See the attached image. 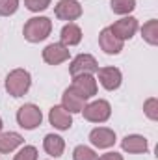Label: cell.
<instances>
[{
    "instance_id": "7a4b0ae2",
    "label": "cell",
    "mask_w": 158,
    "mask_h": 160,
    "mask_svg": "<svg viewBox=\"0 0 158 160\" xmlns=\"http://www.w3.org/2000/svg\"><path fill=\"white\" fill-rule=\"evenodd\" d=\"M4 84H6V91L11 97L19 99V97H22V95H26L30 91V88H32V75L26 69L19 67V69L9 71V75L6 77Z\"/></svg>"
},
{
    "instance_id": "6da1fadb",
    "label": "cell",
    "mask_w": 158,
    "mask_h": 160,
    "mask_svg": "<svg viewBox=\"0 0 158 160\" xmlns=\"http://www.w3.org/2000/svg\"><path fill=\"white\" fill-rule=\"evenodd\" d=\"M52 32V21L48 17H32L22 26V36L30 43L45 41Z\"/></svg>"
},
{
    "instance_id": "7402d4cb",
    "label": "cell",
    "mask_w": 158,
    "mask_h": 160,
    "mask_svg": "<svg viewBox=\"0 0 158 160\" xmlns=\"http://www.w3.org/2000/svg\"><path fill=\"white\" fill-rule=\"evenodd\" d=\"M143 114L151 121H158V99L156 97H149L143 102Z\"/></svg>"
},
{
    "instance_id": "3957f363",
    "label": "cell",
    "mask_w": 158,
    "mask_h": 160,
    "mask_svg": "<svg viewBox=\"0 0 158 160\" xmlns=\"http://www.w3.org/2000/svg\"><path fill=\"white\" fill-rule=\"evenodd\" d=\"M80 114L89 123H106L110 119V116H112V106H110L108 101L97 99V101L86 102V106H84V110Z\"/></svg>"
},
{
    "instance_id": "9c48e42d",
    "label": "cell",
    "mask_w": 158,
    "mask_h": 160,
    "mask_svg": "<svg viewBox=\"0 0 158 160\" xmlns=\"http://www.w3.org/2000/svg\"><path fill=\"white\" fill-rule=\"evenodd\" d=\"M71 58V52L65 45L62 43H50L43 48V60L48 65H60Z\"/></svg>"
},
{
    "instance_id": "d6986e66",
    "label": "cell",
    "mask_w": 158,
    "mask_h": 160,
    "mask_svg": "<svg viewBox=\"0 0 158 160\" xmlns=\"http://www.w3.org/2000/svg\"><path fill=\"white\" fill-rule=\"evenodd\" d=\"M141 38L151 47H156L158 45V21L156 19H151V21H147L141 26Z\"/></svg>"
},
{
    "instance_id": "9a60e30c",
    "label": "cell",
    "mask_w": 158,
    "mask_h": 160,
    "mask_svg": "<svg viewBox=\"0 0 158 160\" xmlns=\"http://www.w3.org/2000/svg\"><path fill=\"white\" fill-rule=\"evenodd\" d=\"M87 99H84L78 91H75L73 88H67L62 95V106L69 112V114H80L86 106Z\"/></svg>"
},
{
    "instance_id": "44dd1931",
    "label": "cell",
    "mask_w": 158,
    "mask_h": 160,
    "mask_svg": "<svg viewBox=\"0 0 158 160\" xmlns=\"http://www.w3.org/2000/svg\"><path fill=\"white\" fill-rule=\"evenodd\" d=\"M73 160H99V155L87 145H77L73 151Z\"/></svg>"
},
{
    "instance_id": "cb8c5ba5",
    "label": "cell",
    "mask_w": 158,
    "mask_h": 160,
    "mask_svg": "<svg viewBox=\"0 0 158 160\" xmlns=\"http://www.w3.org/2000/svg\"><path fill=\"white\" fill-rule=\"evenodd\" d=\"M19 9V0H0V17H9Z\"/></svg>"
},
{
    "instance_id": "d4e9b609",
    "label": "cell",
    "mask_w": 158,
    "mask_h": 160,
    "mask_svg": "<svg viewBox=\"0 0 158 160\" xmlns=\"http://www.w3.org/2000/svg\"><path fill=\"white\" fill-rule=\"evenodd\" d=\"M50 2L52 0H24V6L32 13H39V11H45L50 6Z\"/></svg>"
},
{
    "instance_id": "8fae6325",
    "label": "cell",
    "mask_w": 158,
    "mask_h": 160,
    "mask_svg": "<svg viewBox=\"0 0 158 160\" xmlns=\"http://www.w3.org/2000/svg\"><path fill=\"white\" fill-rule=\"evenodd\" d=\"M99 47H101V50H102L104 54L116 56V54H119V52L123 50L125 41H121L119 38H116L110 28H102L101 34H99Z\"/></svg>"
},
{
    "instance_id": "8992f818",
    "label": "cell",
    "mask_w": 158,
    "mask_h": 160,
    "mask_svg": "<svg viewBox=\"0 0 158 160\" xmlns=\"http://www.w3.org/2000/svg\"><path fill=\"white\" fill-rule=\"evenodd\" d=\"M97 71H99V63H97V60L91 54H78L69 63L71 77H77V75H93Z\"/></svg>"
},
{
    "instance_id": "ac0fdd59",
    "label": "cell",
    "mask_w": 158,
    "mask_h": 160,
    "mask_svg": "<svg viewBox=\"0 0 158 160\" xmlns=\"http://www.w3.org/2000/svg\"><path fill=\"white\" fill-rule=\"evenodd\" d=\"M22 143H24V140H22V136H21L19 132H13V130L0 132V153H4V155L13 153V151L19 149Z\"/></svg>"
},
{
    "instance_id": "4316f807",
    "label": "cell",
    "mask_w": 158,
    "mask_h": 160,
    "mask_svg": "<svg viewBox=\"0 0 158 160\" xmlns=\"http://www.w3.org/2000/svg\"><path fill=\"white\" fill-rule=\"evenodd\" d=\"M2 128H4V121H2V118H0V132H2Z\"/></svg>"
},
{
    "instance_id": "52a82bcc",
    "label": "cell",
    "mask_w": 158,
    "mask_h": 160,
    "mask_svg": "<svg viewBox=\"0 0 158 160\" xmlns=\"http://www.w3.org/2000/svg\"><path fill=\"white\" fill-rule=\"evenodd\" d=\"M54 15L60 21H77L82 17V6L78 0H58V4L54 6Z\"/></svg>"
},
{
    "instance_id": "603a6c76",
    "label": "cell",
    "mask_w": 158,
    "mask_h": 160,
    "mask_svg": "<svg viewBox=\"0 0 158 160\" xmlns=\"http://www.w3.org/2000/svg\"><path fill=\"white\" fill-rule=\"evenodd\" d=\"M13 160H37V149L34 145H21Z\"/></svg>"
},
{
    "instance_id": "5bb4252c",
    "label": "cell",
    "mask_w": 158,
    "mask_h": 160,
    "mask_svg": "<svg viewBox=\"0 0 158 160\" xmlns=\"http://www.w3.org/2000/svg\"><path fill=\"white\" fill-rule=\"evenodd\" d=\"M99 82L106 91H116L121 82H123V75L117 67H99Z\"/></svg>"
},
{
    "instance_id": "7c38bea8",
    "label": "cell",
    "mask_w": 158,
    "mask_h": 160,
    "mask_svg": "<svg viewBox=\"0 0 158 160\" xmlns=\"http://www.w3.org/2000/svg\"><path fill=\"white\" fill-rule=\"evenodd\" d=\"M48 121L56 130H69L73 127V114H69L62 104H56L48 112Z\"/></svg>"
},
{
    "instance_id": "30bf717a",
    "label": "cell",
    "mask_w": 158,
    "mask_h": 160,
    "mask_svg": "<svg viewBox=\"0 0 158 160\" xmlns=\"http://www.w3.org/2000/svg\"><path fill=\"white\" fill-rule=\"evenodd\" d=\"M71 88L75 89V91H78L80 95L84 97V99H91V97H95L97 95V89H99V86H97V80L93 75H77V77H73V84H71Z\"/></svg>"
},
{
    "instance_id": "e0dca14e",
    "label": "cell",
    "mask_w": 158,
    "mask_h": 160,
    "mask_svg": "<svg viewBox=\"0 0 158 160\" xmlns=\"http://www.w3.org/2000/svg\"><path fill=\"white\" fill-rule=\"evenodd\" d=\"M43 149H45V153L48 157L58 158L65 151V140L62 136H58V134H47L45 140H43Z\"/></svg>"
},
{
    "instance_id": "5b68a950",
    "label": "cell",
    "mask_w": 158,
    "mask_h": 160,
    "mask_svg": "<svg viewBox=\"0 0 158 160\" xmlns=\"http://www.w3.org/2000/svg\"><path fill=\"white\" fill-rule=\"evenodd\" d=\"M108 28L112 30V34H114L116 38H119L121 41H126V39H132V38L136 36V32L140 30V22H138L136 17L126 15V17L116 21V22H114L112 26H108Z\"/></svg>"
},
{
    "instance_id": "277c9868",
    "label": "cell",
    "mask_w": 158,
    "mask_h": 160,
    "mask_svg": "<svg viewBox=\"0 0 158 160\" xmlns=\"http://www.w3.org/2000/svg\"><path fill=\"white\" fill-rule=\"evenodd\" d=\"M41 121H43V112L39 110V106L34 104V102H26V104H22L17 110V123L24 130L37 128L41 125Z\"/></svg>"
},
{
    "instance_id": "4fadbf2b",
    "label": "cell",
    "mask_w": 158,
    "mask_h": 160,
    "mask_svg": "<svg viewBox=\"0 0 158 160\" xmlns=\"http://www.w3.org/2000/svg\"><path fill=\"white\" fill-rule=\"evenodd\" d=\"M121 149L128 155H141L149 151V142L141 134H128L121 140Z\"/></svg>"
},
{
    "instance_id": "484cf974",
    "label": "cell",
    "mask_w": 158,
    "mask_h": 160,
    "mask_svg": "<svg viewBox=\"0 0 158 160\" xmlns=\"http://www.w3.org/2000/svg\"><path fill=\"white\" fill-rule=\"evenodd\" d=\"M99 160H123V155H119V153H116V151H110V153L101 155Z\"/></svg>"
},
{
    "instance_id": "ba28073f",
    "label": "cell",
    "mask_w": 158,
    "mask_h": 160,
    "mask_svg": "<svg viewBox=\"0 0 158 160\" xmlns=\"http://www.w3.org/2000/svg\"><path fill=\"white\" fill-rule=\"evenodd\" d=\"M117 142V136L108 127H97L89 132V143L97 149H110Z\"/></svg>"
},
{
    "instance_id": "ffe728a7",
    "label": "cell",
    "mask_w": 158,
    "mask_h": 160,
    "mask_svg": "<svg viewBox=\"0 0 158 160\" xmlns=\"http://www.w3.org/2000/svg\"><path fill=\"white\" fill-rule=\"evenodd\" d=\"M110 4L116 15H128L136 9V0H110Z\"/></svg>"
},
{
    "instance_id": "2e32d148",
    "label": "cell",
    "mask_w": 158,
    "mask_h": 160,
    "mask_svg": "<svg viewBox=\"0 0 158 160\" xmlns=\"http://www.w3.org/2000/svg\"><path fill=\"white\" fill-rule=\"evenodd\" d=\"M80 41H82V28L75 22H67L60 32V43L69 48V47H77Z\"/></svg>"
}]
</instances>
